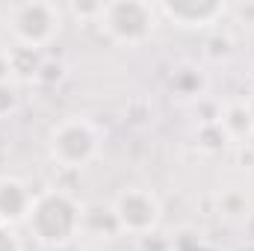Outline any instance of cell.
Here are the masks:
<instances>
[{
    "label": "cell",
    "instance_id": "obj_1",
    "mask_svg": "<svg viewBox=\"0 0 254 251\" xmlns=\"http://www.w3.org/2000/svg\"><path fill=\"white\" fill-rule=\"evenodd\" d=\"M27 228L45 249H65L83 231V207L65 189H45L33 201Z\"/></svg>",
    "mask_w": 254,
    "mask_h": 251
},
{
    "label": "cell",
    "instance_id": "obj_2",
    "mask_svg": "<svg viewBox=\"0 0 254 251\" xmlns=\"http://www.w3.org/2000/svg\"><path fill=\"white\" fill-rule=\"evenodd\" d=\"M3 24L15 42V48L24 51H39L48 48L65 24V9L48 0H27V3H12L3 12Z\"/></svg>",
    "mask_w": 254,
    "mask_h": 251
},
{
    "label": "cell",
    "instance_id": "obj_3",
    "mask_svg": "<svg viewBox=\"0 0 254 251\" xmlns=\"http://www.w3.org/2000/svg\"><path fill=\"white\" fill-rule=\"evenodd\" d=\"M160 12L157 3H145V0H116V3H101L98 12V24L101 30L125 48L145 45L154 30H157Z\"/></svg>",
    "mask_w": 254,
    "mask_h": 251
},
{
    "label": "cell",
    "instance_id": "obj_4",
    "mask_svg": "<svg viewBox=\"0 0 254 251\" xmlns=\"http://www.w3.org/2000/svg\"><path fill=\"white\" fill-rule=\"evenodd\" d=\"M101 154V133L98 127L86 119H63L51 127L48 133V157L60 169H86Z\"/></svg>",
    "mask_w": 254,
    "mask_h": 251
},
{
    "label": "cell",
    "instance_id": "obj_5",
    "mask_svg": "<svg viewBox=\"0 0 254 251\" xmlns=\"http://www.w3.org/2000/svg\"><path fill=\"white\" fill-rule=\"evenodd\" d=\"M113 219H116V228L133 234V237H145L151 231H157L160 219H163V207H160V198L145 187H127L116 195L113 201Z\"/></svg>",
    "mask_w": 254,
    "mask_h": 251
},
{
    "label": "cell",
    "instance_id": "obj_6",
    "mask_svg": "<svg viewBox=\"0 0 254 251\" xmlns=\"http://www.w3.org/2000/svg\"><path fill=\"white\" fill-rule=\"evenodd\" d=\"M157 12L175 27L204 30V27L219 24L228 15V6L219 0H166V3H157Z\"/></svg>",
    "mask_w": 254,
    "mask_h": 251
},
{
    "label": "cell",
    "instance_id": "obj_7",
    "mask_svg": "<svg viewBox=\"0 0 254 251\" xmlns=\"http://www.w3.org/2000/svg\"><path fill=\"white\" fill-rule=\"evenodd\" d=\"M33 201H36L33 189L27 187L21 178L3 175L0 178V225H9V228L27 225Z\"/></svg>",
    "mask_w": 254,
    "mask_h": 251
},
{
    "label": "cell",
    "instance_id": "obj_8",
    "mask_svg": "<svg viewBox=\"0 0 254 251\" xmlns=\"http://www.w3.org/2000/svg\"><path fill=\"white\" fill-rule=\"evenodd\" d=\"M219 125L225 127V133L234 139V136H243V133H254L252 127V116H249V107L246 104H228Z\"/></svg>",
    "mask_w": 254,
    "mask_h": 251
},
{
    "label": "cell",
    "instance_id": "obj_9",
    "mask_svg": "<svg viewBox=\"0 0 254 251\" xmlns=\"http://www.w3.org/2000/svg\"><path fill=\"white\" fill-rule=\"evenodd\" d=\"M0 251H24L21 237H18L15 228H9V225H0Z\"/></svg>",
    "mask_w": 254,
    "mask_h": 251
},
{
    "label": "cell",
    "instance_id": "obj_10",
    "mask_svg": "<svg viewBox=\"0 0 254 251\" xmlns=\"http://www.w3.org/2000/svg\"><path fill=\"white\" fill-rule=\"evenodd\" d=\"M15 107H18V95H15V89H12L9 83H0V119L9 116Z\"/></svg>",
    "mask_w": 254,
    "mask_h": 251
},
{
    "label": "cell",
    "instance_id": "obj_11",
    "mask_svg": "<svg viewBox=\"0 0 254 251\" xmlns=\"http://www.w3.org/2000/svg\"><path fill=\"white\" fill-rule=\"evenodd\" d=\"M12 74H15V68H12V57H9V51H0V83H9Z\"/></svg>",
    "mask_w": 254,
    "mask_h": 251
},
{
    "label": "cell",
    "instance_id": "obj_12",
    "mask_svg": "<svg viewBox=\"0 0 254 251\" xmlns=\"http://www.w3.org/2000/svg\"><path fill=\"white\" fill-rule=\"evenodd\" d=\"M246 107H249V116H252V127H254V95L246 101Z\"/></svg>",
    "mask_w": 254,
    "mask_h": 251
},
{
    "label": "cell",
    "instance_id": "obj_13",
    "mask_svg": "<svg viewBox=\"0 0 254 251\" xmlns=\"http://www.w3.org/2000/svg\"><path fill=\"white\" fill-rule=\"evenodd\" d=\"M0 24H3V15H0Z\"/></svg>",
    "mask_w": 254,
    "mask_h": 251
}]
</instances>
